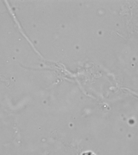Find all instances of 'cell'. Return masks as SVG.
<instances>
[{"label":"cell","instance_id":"cell-1","mask_svg":"<svg viewBox=\"0 0 138 155\" xmlns=\"http://www.w3.org/2000/svg\"><path fill=\"white\" fill-rule=\"evenodd\" d=\"M0 82L3 84L5 86L7 87H9L11 84L9 79L7 78L2 75H0Z\"/></svg>","mask_w":138,"mask_h":155},{"label":"cell","instance_id":"cell-2","mask_svg":"<svg viewBox=\"0 0 138 155\" xmlns=\"http://www.w3.org/2000/svg\"><path fill=\"white\" fill-rule=\"evenodd\" d=\"M82 155H94V154L92 153L91 152H87L83 154Z\"/></svg>","mask_w":138,"mask_h":155}]
</instances>
